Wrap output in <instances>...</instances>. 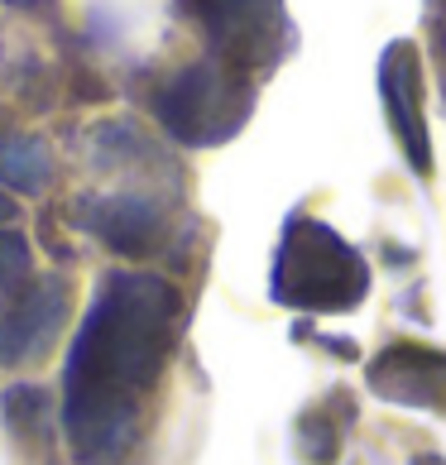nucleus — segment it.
I'll use <instances>...</instances> for the list:
<instances>
[{"mask_svg":"<svg viewBox=\"0 0 446 465\" xmlns=\"http://www.w3.org/2000/svg\"><path fill=\"white\" fill-rule=\"evenodd\" d=\"M178 288L115 269L96 288L63 370V427L82 465H125L144 432V393L173 351Z\"/></svg>","mask_w":446,"mask_h":465,"instance_id":"1","label":"nucleus"},{"mask_svg":"<svg viewBox=\"0 0 446 465\" xmlns=\"http://www.w3.org/2000/svg\"><path fill=\"white\" fill-rule=\"evenodd\" d=\"M370 292V264L346 245L327 221L288 216L279 260H273V298L293 312H355Z\"/></svg>","mask_w":446,"mask_h":465,"instance_id":"2","label":"nucleus"},{"mask_svg":"<svg viewBox=\"0 0 446 465\" xmlns=\"http://www.w3.org/2000/svg\"><path fill=\"white\" fill-rule=\"evenodd\" d=\"M154 115L187 149L221 144L245 125L250 82L226 58H202L193 67H183V73H173L154 92Z\"/></svg>","mask_w":446,"mask_h":465,"instance_id":"3","label":"nucleus"},{"mask_svg":"<svg viewBox=\"0 0 446 465\" xmlns=\"http://www.w3.org/2000/svg\"><path fill=\"white\" fill-rule=\"evenodd\" d=\"M63 317H67V279L63 273L29 279L15 292V302L0 312V370L29 365V360L54 351Z\"/></svg>","mask_w":446,"mask_h":465,"instance_id":"4","label":"nucleus"},{"mask_svg":"<svg viewBox=\"0 0 446 465\" xmlns=\"http://www.w3.org/2000/svg\"><path fill=\"white\" fill-rule=\"evenodd\" d=\"M216 54L250 73L254 63H269L283 48V0H197Z\"/></svg>","mask_w":446,"mask_h":465,"instance_id":"5","label":"nucleus"},{"mask_svg":"<svg viewBox=\"0 0 446 465\" xmlns=\"http://www.w3.org/2000/svg\"><path fill=\"white\" fill-rule=\"evenodd\" d=\"M380 96L389 111V125L399 134L403 159L413 163L418 178H432V140H427V115H422V67L413 44H389L380 58Z\"/></svg>","mask_w":446,"mask_h":465,"instance_id":"6","label":"nucleus"},{"mask_svg":"<svg viewBox=\"0 0 446 465\" xmlns=\"http://www.w3.org/2000/svg\"><path fill=\"white\" fill-rule=\"evenodd\" d=\"M370 389L399 408L446 412V351L422 341H393L370 360Z\"/></svg>","mask_w":446,"mask_h":465,"instance_id":"7","label":"nucleus"},{"mask_svg":"<svg viewBox=\"0 0 446 465\" xmlns=\"http://www.w3.org/2000/svg\"><path fill=\"white\" fill-rule=\"evenodd\" d=\"M82 226L101 235L115 254L125 260H149L164 245L168 221L159 212V202H149L140 193H111V197H82Z\"/></svg>","mask_w":446,"mask_h":465,"instance_id":"8","label":"nucleus"},{"mask_svg":"<svg viewBox=\"0 0 446 465\" xmlns=\"http://www.w3.org/2000/svg\"><path fill=\"white\" fill-rule=\"evenodd\" d=\"M0 183L15 187V193H44L54 183V153L44 140L34 134H5L0 140Z\"/></svg>","mask_w":446,"mask_h":465,"instance_id":"9","label":"nucleus"},{"mask_svg":"<svg viewBox=\"0 0 446 465\" xmlns=\"http://www.w3.org/2000/svg\"><path fill=\"white\" fill-rule=\"evenodd\" d=\"M0 408H5L15 437H20V441H39V446L54 441L58 418H63V412L54 408V393L39 389V384H10L5 399H0Z\"/></svg>","mask_w":446,"mask_h":465,"instance_id":"10","label":"nucleus"},{"mask_svg":"<svg viewBox=\"0 0 446 465\" xmlns=\"http://www.w3.org/2000/svg\"><path fill=\"white\" fill-rule=\"evenodd\" d=\"M29 283V240L20 231H0V312Z\"/></svg>","mask_w":446,"mask_h":465,"instance_id":"11","label":"nucleus"},{"mask_svg":"<svg viewBox=\"0 0 446 465\" xmlns=\"http://www.w3.org/2000/svg\"><path fill=\"white\" fill-rule=\"evenodd\" d=\"M341 427L346 422H322V412H302L298 418V451L312 460V465H327L336 460V446H341Z\"/></svg>","mask_w":446,"mask_h":465,"instance_id":"12","label":"nucleus"},{"mask_svg":"<svg viewBox=\"0 0 446 465\" xmlns=\"http://www.w3.org/2000/svg\"><path fill=\"white\" fill-rule=\"evenodd\" d=\"M5 5H15V10H39V5H48V0H5Z\"/></svg>","mask_w":446,"mask_h":465,"instance_id":"13","label":"nucleus"},{"mask_svg":"<svg viewBox=\"0 0 446 465\" xmlns=\"http://www.w3.org/2000/svg\"><path fill=\"white\" fill-rule=\"evenodd\" d=\"M10 216H15V202H10L5 193H0V221H10Z\"/></svg>","mask_w":446,"mask_h":465,"instance_id":"14","label":"nucleus"},{"mask_svg":"<svg viewBox=\"0 0 446 465\" xmlns=\"http://www.w3.org/2000/svg\"><path fill=\"white\" fill-rule=\"evenodd\" d=\"M437 44H441V67H446V15H441V25H437Z\"/></svg>","mask_w":446,"mask_h":465,"instance_id":"15","label":"nucleus"},{"mask_svg":"<svg viewBox=\"0 0 446 465\" xmlns=\"http://www.w3.org/2000/svg\"><path fill=\"white\" fill-rule=\"evenodd\" d=\"M413 465H446V460H441V456H418Z\"/></svg>","mask_w":446,"mask_h":465,"instance_id":"16","label":"nucleus"}]
</instances>
